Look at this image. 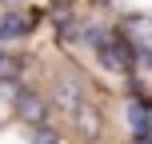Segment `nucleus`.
I'll return each mask as SVG.
<instances>
[{
  "label": "nucleus",
  "instance_id": "1",
  "mask_svg": "<svg viewBox=\"0 0 152 144\" xmlns=\"http://www.w3.org/2000/svg\"><path fill=\"white\" fill-rule=\"evenodd\" d=\"M20 112L28 116V120H40V116H44V108H40L36 96H20Z\"/></svg>",
  "mask_w": 152,
  "mask_h": 144
},
{
  "label": "nucleus",
  "instance_id": "2",
  "mask_svg": "<svg viewBox=\"0 0 152 144\" xmlns=\"http://www.w3.org/2000/svg\"><path fill=\"white\" fill-rule=\"evenodd\" d=\"M4 72H12V60H8V56H0V76H4ZM4 80H8V76H4Z\"/></svg>",
  "mask_w": 152,
  "mask_h": 144
}]
</instances>
